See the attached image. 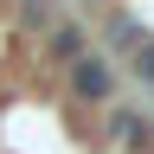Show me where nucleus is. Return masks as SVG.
I'll return each mask as SVG.
<instances>
[{"label": "nucleus", "mask_w": 154, "mask_h": 154, "mask_svg": "<svg viewBox=\"0 0 154 154\" xmlns=\"http://www.w3.org/2000/svg\"><path fill=\"white\" fill-rule=\"evenodd\" d=\"M71 77H77V90H84V96H103V90H109V71L96 64V58H77Z\"/></svg>", "instance_id": "f257e3e1"}, {"label": "nucleus", "mask_w": 154, "mask_h": 154, "mask_svg": "<svg viewBox=\"0 0 154 154\" xmlns=\"http://www.w3.org/2000/svg\"><path fill=\"white\" fill-rule=\"evenodd\" d=\"M135 71H141L148 84H154V51H141V58H135Z\"/></svg>", "instance_id": "f03ea898"}]
</instances>
